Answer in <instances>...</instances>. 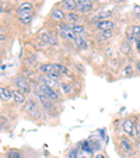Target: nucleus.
Returning a JSON list of instances; mask_svg holds the SVG:
<instances>
[{
	"label": "nucleus",
	"instance_id": "10",
	"mask_svg": "<svg viewBox=\"0 0 140 158\" xmlns=\"http://www.w3.org/2000/svg\"><path fill=\"white\" fill-rule=\"evenodd\" d=\"M11 93H13V101H14V104L20 105V106H24V105L27 104V101H28L27 95L21 93L18 88L13 87V88H11Z\"/></svg>",
	"mask_w": 140,
	"mask_h": 158
},
{
	"label": "nucleus",
	"instance_id": "6",
	"mask_svg": "<svg viewBox=\"0 0 140 158\" xmlns=\"http://www.w3.org/2000/svg\"><path fill=\"white\" fill-rule=\"evenodd\" d=\"M118 147L123 152L129 154V152L133 151V141H132V139L129 136H119L118 137Z\"/></svg>",
	"mask_w": 140,
	"mask_h": 158
},
{
	"label": "nucleus",
	"instance_id": "23",
	"mask_svg": "<svg viewBox=\"0 0 140 158\" xmlns=\"http://www.w3.org/2000/svg\"><path fill=\"white\" fill-rule=\"evenodd\" d=\"M128 34H130V35L134 36V38H140V25L139 24H132L130 27H129Z\"/></svg>",
	"mask_w": 140,
	"mask_h": 158
},
{
	"label": "nucleus",
	"instance_id": "21",
	"mask_svg": "<svg viewBox=\"0 0 140 158\" xmlns=\"http://www.w3.org/2000/svg\"><path fill=\"white\" fill-rule=\"evenodd\" d=\"M113 13L112 11H100L97 13L94 17L91 18V21H101V20H109L111 15H112Z\"/></svg>",
	"mask_w": 140,
	"mask_h": 158
},
{
	"label": "nucleus",
	"instance_id": "15",
	"mask_svg": "<svg viewBox=\"0 0 140 158\" xmlns=\"http://www.w3.org/2000/svg\"><path fill=\"white\" fill-rule=\"evenodd\" d=\"M59 93L65 97H73V94H74V88H73L72 84L66 83V81H62V83L59 84Z\"/></svg>",
	"mask_w": 140,
	"mask_h": 158
},
{
	"label": "nucleus",
	"instance_id": "17",
	"mask_svg": "<svg viewBox=\"0 0 140 158\" xmlns=\"http://www.w3.org/2000/svg\"><path fill=\"white\" fill-rule=\"evenodd\" d=\"M81 21V14L73 11V13H67L66 14V23L67 24H80Z\"/></svg>",
	"mask_w": 140,
	"mask_h": 158
},
{
	"label": "nucleus",
	"instance_id": "38",
	"mask_svg": "<svg viewBox=\"0 0 140 158\" xmlns=\"http://www.w3.org/2000/svg\"><path fill=\"white\" fill-rule=\"evenodd\" d=\"M0 105H2V99H0Z\"/></svg>",
	"mask_w": 140,
	"mask_h": 158
},
{
	"label": "nucleus",
	"instance_id": "37",
	"mask_svg": "<svg viewBox=\"0 0 140 158\" xmlns=\"http://www.w3.org/2000/svg\"><path fill=\"white\" fill-rule=\"evenodd\" d=\"M116 2H125V0H116Z\"/></svg>",
	"mask_w": 140,
	"mask_h": 158
},
{
	"label": "nucleus",
	"instance_id": "22",
	"mask_svg": "<svg viewBox=\"0 0 140 158\" xmlns=\"http://www.w3.org/2000/svg\"><path fill=\"white\" fill-rule=\"evenodd\" d=\"M28 10H34L32 2H21V3L17 6V13L18 11H28Z\"/></svg>",
	"mask_w": 140,
	"mask_h": 158
},
{
	"label": "nucleus",
	"instance_id": "36",
	"mask_svg": "<svg viewBox=\"0 0 140 158\" xmlns=\"http://www.w3.org/2000/svg\"><path fill=\"white\" fill-rule=\"evenodd\" d=\"M78 158H90V157H87V155H81L80 157V155H78Z\"/></svg>",
	"mask_w": 140,
	"mask_h": 158
},
{
	"label": "nucleus",
	"instance_id": "34",
	"mask_svg": "<svg viewBox=\"0 0 140 158\" xmlns=\"http://www.w3.org/2000/svg\"><path fill=\"white\" fill-rule=\"evenodd\" d=\"M3 11H4V9H3V6L0 4V17H2V14H3Z\"/></svg>",
	"mask_w": 140,
	"mask_h": 158
},
{
	"label": "nucleus",
	"instance_id": "30",
	"mask_svg": "<svg viewBox=\"0 0 140 158\" xmlns=\"http://www.w3.org/2000/svg\"><path fill=\"white\" fill-rule=\"evenodd\" d=\"M133 11H134V15L140 17V6H139V4H134V6H133Z\"/></svg>",
	"mask_w": 140,
	"mask_h": 158
},
{
	"label": "nucleus",
	"instance_id": "35",
	"mask_svg": "<svg viewBox=\"0 0 140 158\" xmlns=\"http://www.w3.org/2000/svg\"><path fill=\"white\" fill-rule=\"evenodd\" d=\"M11 2H13V3H18V4L21 3V0H11Z\"/></svg>",
	"mask_w": 140,
	"mask_h": 158
},
{
	"label": "nucleus",
	"instance_id": "8",
	"mask_svg": "<svg viewBox=\"0 0 140 158\" xmlns=\"http://www.w3.org/2000/svg\"><path fill=\"white\" fill-rule=\"evenodd\" d=\"M49 18H51L52 21H55V23H63V21L66 20V11L62 9V7L59 6H55L53 9L51 10V13H49Z\"/></svg>",
	"mask_w": 140,
	"mask_h": 158
},
{
	"label": "nucleus",
	"instance_id": "24",
	"mask_svg": "<svg viewBox=\"0 0 140 158\" xmlns=\"http://www.w3.org/2000/svg\"><path fill=\"white\" fill-rule=\"evenodd\" d=\"M53 69H55V70H57V72H59L62 76L69 74V69L66 67L65 64H60V63H53Z\"/></svg>",
	"mask_w": 140,
	"mask_h": 158
},
{
	"label": "nucleus",
	"instance_id": "1",
	"mask_svg": "<svg viewBox=\"0 0 140 158\" xmlns=\"http://www.w3.org/2000/svg\"><path fill=\"white\" fill-rule=\"evenodd\" d=\"M36 98H38L39 104H41L42 109L45 110V114L49 115V116H56L57 115V108H56V102H53L48 95L41 93H35Z\"/></svg>",
	"mask_w": 140,
	"mask_h": 158
},
{
	"label": "nucleus",
	"instance_id": "20",
	"mask_svg": "<svg viewBox=\"0 0 140 158\" xmlns=\"http://www.w3.org/2000/svg\"><path fill=\"white\" fill-rule=\"evenodd\" d=\"M69 27L73 30V32L76 34V35H86V27H84V24H67Z\"/></svg>",
	"mask_w": 140,
	"mask_h": 158
},
{
	"label": "nucleus",
	"instance_id": "25",
	"mask_svg": "<svg viewBox=\"0 0 140 158\" xmlns=\"http://www.w3.org/2000/svg\"><path fill=\"white\" fill-rule=\"evenodd\" d=\"M7 158H23V154L18 150H9L7 151Z\"/></svg>",
	"mask_w": 140,
	"mask_h": 158
},
{
	"label": "nucleus",
	"instance_id": "27",
	"mask_svg": "<svg viewBox=\"0 0 140 158\" xmlns=\"http://www.w3.org/2000/svg\"><path fill=\"white\" fill-rule=\"evenodd\" d=\"M48 76H49V77H51V78H53V80H56V81H57V80H59V78H60V77H62V74H60V73H59V72H57V70H55V69H53V70H52V72H51V73H49V74H48Z\"/></svg>",
	"mask_w": 140,
	"mask_h": 158
},
{
	"label": "nucleus",
	"instance_id": "29",
	"mask_svg": "<svg viewBox=\"0 0 140 158\" xmlns=\"http://www.w3.org/2000/svg\"><path fill=\"white\" fill-rule=\"evenodd\" d=\"M136 133H137V139H140V118L136 120Z\"/></svg>",
	"mask_w": 140,
	"mask_h": 158
},
{
	"label": "nucleus",
	"instance_id": "32",
	"mask_svg": "<svg viewBox=\"0 0 140 158\" xmlns=\"http://www.w3.org/2000/svg\"><path fill=\"white\" fill-rule=\"evenodd\" d=\"M134 70L140 73V60H137V62H136V64H134Z\"/></svg>",
	"mask_w": 140,
	"mask_h": 158
},
{
	"label": "nucleus",
	"instance_id": "26",
	"mask_svg": "<svg viewBox=\"0 0 140 158\" xmlns=\"http://www.w3.org/2000/svg\"><path fill=\"white\" fill-rule=\"evenodd\" d=\"M130 49H132V46L128 44V42H126V41H125V42H122V45H121V51H122L123 53L128 55L129 52H130Z\"/></svg>",
	"mask_w": 140,
	"mask_h": 158
},
{
	"label": "nucleus",
	"instance_id": "33",
	"mask_svg": "<svg viewBox=\"0 0 140 158\" xmlns=\"http://www.w3.org/2000/svg\"><path fill=\"white\" fill-rule=\"evenodd\" d=\"M94 158H108V157H107L105 154H102V152H98V154H97Z\"/></svg>",
	"mask_w": 140,
	"mask_h": 158
},
{
	"label": "nucleus",
	"instance_id": "3",
	"mask_svg": "<svg viewBox=\"0 0 140 158\" xmlns=\"http://www.w3.org/2000/svg\"><path fill=\"white\" fill-rule=\"evenodd\" d=\"M121 130L129 136L130 139H137V133H136V118L133 116H128L121 122Z\"/></svg>",
	"mask_w": 140,
	"mask_h": 158
},
{
	"label": "nucleus",
	"instance_id": "11",
	"mask_svg": "<svg viewBox=\"0 0 140 158\" xmlns=\"http://www.w3.org/2000/svg\"><path fill=\"white\" fill-rule=\"evenodd\" d=\"M34 15H35V11L34 10H28V11H18L17 13V18L21 24L24 25H30L31 21H32Z\"/></svg>",
	"mask_w": 140,
	"mask_h": 158
},
{
	"label": "nucleus",
	"instance_id": "2",
	"mask_svg": "<svg viewBox=\"0 0 140 158\" xmlns=\"http://www.w3.org/2000/svg\"><path fill=\"white\" fill-rule=\"evenodd\" d=\"M24 112L30 116V119L35 120V122H39V120L42 119V116H44L38 102H36L34 98H30L27 101V104L24 105Z\"/></svg>",
	"mask_w": 140,
	"mask_h": 158
},
{
	"label": "nucleus",
	"instance_id": "31",
	"mask_svg": "<svg viewBox=\"0 0 140 158\" xmlns=\"http://www.w3.org/2000/svg\"><path fill=\"white\" fill-rule=\"evenodd\" d=\"M7 39V35L3 32V31H0V44H3V42H6Z\"/></svg>",
	"mask_w": 140,
	"mask_h": 158
},
{
	"label": "nucleus",
	"instance_id": "14",
	"mask_svg": "<svg viewBox=\"0 0 140 158\" xmlns=\"http://www.w3.org/2000/svg\"><path fill=\"white\" fill-rule=\"evenodd\" d=\"M113 38V30H102L95 32V39L100 42H107Z\"/></svg>",
	"mask_w": 140,
	"mask_h": 158
},
{
	"label": "nucleus",
	"instance_id": "9",
	"mask_svg": "<svg viewBox=\"0 0 140 158\" xmlns=\"http://www.w3.org/2000/svg\"><path fill=\"white\" fill-rule=\"evenodd\" d=\"M0 99H2V102H6V104L14 102L13 101L11 87L4 85V84H0Z\"/></svg>",
	"mask_w": 140,
	"mask_h": 158
},
{
	"label": "nucleus",
	"instance_id": "18",
	"mask_svg": "<svg viewBox=\"0 0 140 158\" xmlns=\"http://www.w3.org/2000/svg\"><path fill=\"white\" fill-rule=\"evenodd\" d=\"M134 73H136V70H134V66L132 64H126L122 67V70H121V76L125 78H130L134 76Z\"/></svg>",
	"mask_w": 140,
	"mask_h": 158
},
{
	"label": "nucleus",
	"instance_id": "28",
	"mask_svg": "<svg viewBox=\"0 0 140 158\" xmlns=\"http://www.w3.org/2000/svg\"><path fill=\"white\" fill-rule=\"evenodd\" d=\"M67 158H78V150L77 148L70 150L69 154H67Z\"/></svg>",
	"mask_w": 140,
	"mask_h": 158
},
{
	"label": "nucleus",
	"instance_id": "13",
	"mask_svg": "<svg viewBox=\"0 0 140 158\" xmlns=\"http://www.w3.org/2000/svg\"><path fill=\"white\" fill-rule=\"evenodd\" d=\"M57 6L62 7V9L67 13L77 11V2H76V0H62V2H59Z\"/></svg>",
	"mask_w": 140,
	"mask_h": 158
},
{
	"label": "nucleus",
	"instance_id": "19",
	"mask_svg": "<svg viewBox=\"0 0 140 158\" xmlns=\"http://www.w3.org/2000/svg\"><path fill=\"white\" fill-rule=\"evenodd\" d=\"M53 70V63H42V64H39V74H45V76H48L49 73Z\"/></svg>",
	"mask_w": 140,
	"mask_h": 158
},
{
	"label": "nucleus",
	"instance_id": "7",
	"mask_svg": "<svg viewBox=\"0 0 140 158\" xmlns=\"http://www.w3.org/2000/svg\"><path fill=\"white\" fill-rule=\"evenodd\" d=\"M92 27L95 28L97 31H102V30H115L116 28V23L113 20H101V21H91Z\"/></svg>",
	"mask_w": 140,
	"mask_h": 158
},
{
	"label": "nucleus",
	"instance_id": "12",
	"mask_svg": "<svg viewBox=\"0 0 140 158\" xmlns=\"http://www.w3.org/2000/svg\"><path fill=\"white\" fill-rule=\"evenodd\" d=\"M38 83H41V84H45V85H48V87H51V88H53V89H59V81H56V80H53V78H51L49 76H45V74H39L38 76Z\"/></svg>",
	"mask_w": 140,
	"mask_h": 158
},
{
	"label": "nucleus",
	"instance_id": "39",
	"mask_svg": "<svg viewBox=\"0 0 140 158\" xmlns=\"http://www.w3.org/2000/svg\"><path fill=\"white\" fill-rule=\"evenodd\" d=\"M3 2H6V0H3Z\"/></svg>",
	"mask_w": 140,
	"mask_h": 158
},
{
	"label": "nucleus",
	"instance_id": "16",
	"mask_svg": "<svg viewBox=\"0 0 140 158\" xmlns=\"http://www.w3.org/2000/svg\"><path fill=\"white\" fill-rule=\"evenodd\" d=\"M73 42H74L76 48H77L78 51H86V49H88V42H87V39L84 38L83 35H76Z\"/></svg>",
	"mask_w": 140,
	"mask_h": 158
},
{
	"label": "nucleus",
	"instance_id": "4",
	"mask_svg": "<svg viewBox=\"0 0 140 158\" xmlns=\"http://www.w3.org/2000/svg\"><path fill=\"white\" fill-rule=\"evenodd\" d=\"M13 83H14V87L15 88H18L23 94H25L27 97H30L31 94H32V88H31V84L28 83V78L25 77L24 74H17L14 77V80H13Z\"/></svg>",
	"mask_w": 140,
	"mask_h": 158
},
{
	"label": "nucleus",
	"instance_id": "5",
	"mask_svg": "<svg viewBox=\"0 0 140 158\" xmlns=\"http://www.w3.org/2000/svg\"><path fill=\"white\" fill-rule=\"evenodd\" d=\"M57 35L62 36L66 41H74L76 34L73 32V30L67 25V23H60L57 24Z\"/></svg>",
	"mask_w": 140,
	"mask_h": 158
}]
</instances>
